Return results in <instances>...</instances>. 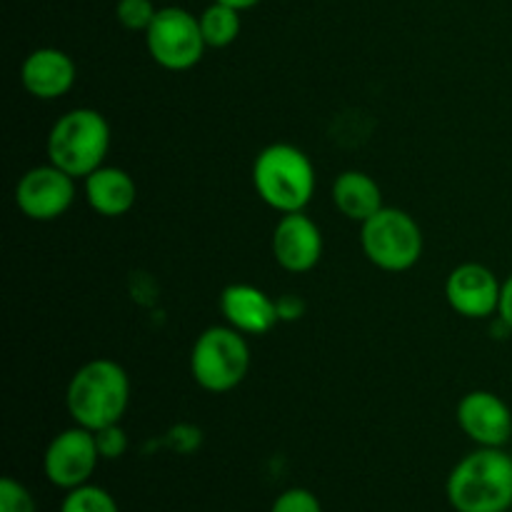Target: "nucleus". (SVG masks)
<instances>
[{
    "mask_svg": "<svg viewBox=\"0 0 512 512\" xmlns=\"http://www.w3.org/2000/svg\"><path fill=\"white\" fill-rule=\"evenodd\" d=\"M130 403V378L120 363L98 358L75 370L65 393V405L75 425L100 430L123 420Z\"/></svg>",
    "mask_w": 512,
    "mask_h": 512,
    "instance_id": "obj_1",
    "label": "nucleus"
},
{
    "mask_svg": "<svg viewBox=\"0 0 512 512\" xmlns=\"http://www.w3.org/2000/svg\"><path fill=\"white\" fill-rule=\"evenodd\" d=\"M448 503L455 512H508L512 508V455L478 448L448 475Z\"/></svg>",
    "mask_w": 512,
    "mask_h": 512,
    "instance_id": "obj_2",
    "label": "nucleus"
},
{
    "mask_svg": "<svg viewBox=\"0 0 512 512\" xmlns=\"http://www.w3.org/2000/svg\"><path fill=\"white\" fill-rule=\"evenodd\" d=\"M258 198L280 215L303 213L315 195V168L308 155L290 143H273L253 163Z\"/></svg>",
    "mask_w": 512,
    "mask_h": 512,
    "instance_id": "obj_3",
    "label": "nucleus"
},
{
    "mask_svg": "<svg viewBox=\"0 0 512 512\" xmlns=\"http://www.w3.org/2000/svg\"><path fill=\"white\" fill-rule=\"evenodd\" d=\"M110 150V125L93 108H75L60 115L48 133V160L73 175L88 178L103 168Z\"/></svg>",
    "mask_w": 512,
    "mask_h": 512,
    "instance_id": "obj_4",
    "label": "nucleus"
},
{
    "mask_svg": "<svg viewBox=\"0 0 512 512\" xmlns=\"http://www.w3.org/2000/svg\"><path fill=\"white\" fill-rule=\"evenodd\" d=\"M248 370V340L230 325H213L203 330L190 350V375L208 393H230L243 383Z\"/></svg>",
    "mask_w": 512,
    "mask_h": 512,
    "instance_id": "obj_5",
    "label": "nucleus"
},
{
    "mask_svg": "<svg viewBox=\"0 0 512 512\" xmlns=\"http://www.w3.org/2000/svg\"><path fill=\"white\" fill-rule=\"evenodd\" d=\"M360 245L375 268L405 273L423 258L425 238L413 215L400 208H383L360 225Z\"/></svg>",
    "mask_w": 512,
    "mask_h": 512,
    "instance_id": "obj_6",
    "label": "nucleus"
},
{
    "mask_svg": "<svg viewBox=\"0 0 512 512\" xmlns=\"http://www.w3.org/2000/svg\"><path fill=\"white\" fill-rule=\"evenodd\" d=\"M145 45H148L150 58L160 68L175 70V73L195 68L208 48L200 30V18L178 5L158 10L153 25L145 33Z\"/></svg>",
    "mask_w": 512,
    "mask_h": 512,
    "instance_id": "obj_7",
    "label": "nucleus"
},
{
    "mask_svg": "<svg viewBox=\"0 0 512 512\" xmlns=\"http://www.w3.org/2000/svg\"><path fill=\"white\" fill-rule=\"evenodd\" d=\"M75 200V178L48 160L20 175L15 185V205L25 218L50 223L63 218Z\"/></svg>",
    "mask_w": 512,
    "mask_h": 512,
    "instance_id": "obj_8",
    "label": "nucleus"
},
{
    "mask_svg": "<svg viewBox=\"0 0 512 512\" xmlns=\"http://www.w3.org/2000/svg\"><path fill=\"white\" fill-rule=\"evenodd\" d=\"M98 443H95L93 430H85L80 425L63 430L50 440L43 458L45 478L50 485L60 490H73L88 483L98 468Z\"/></svg>",
    "mask_w": 512,
    "mask_h": 512,
    "instance_id": "obj_9",
    "label": "nucleus"
},
{
    "mask_svg": "<svg viewBox=\"0 0 512 512\" xmlns=\"http://www.w3.org/2000/svg\"><path fill=\"white\" fill-rule=\"evenodd\" d=\"M503 283L480 263H463L450 270L445 280V298L450 308L468 320L490 318L500 310Z\"/></svg>",
    "mask_w": 512,
    "mask_h": 512,
    "instance_id": "obj_10",
    "label": "nucleus"
},
{
    "mask_svg": "<svg viewBox=\"0 0 512 512\" xmlns=\"http://www.w3.org/2000/svg\"><path fill=\"white\" fill-rule=\"evenodd\" d=\"M458 425L480 448H503L512 438V410L500 395L473 390L458 403Z\"/></svg>",
    "mask_w": 512,
    "mask_h": 512,
    "instance_id": "obj_11",
    "label": "nucleus"
},
{
    "mask_svg": "<svg viewBox=\"0 0 512 512\" xmlns=\"http://www.w3.org/2000/svg\"><path fill=\"white\" fill-rule=\"evenodd\" d=\"M273 258L288 273H310L323 258V233L305 213H288L273 230Z\"/></svg>",
    "mask_w": 512,
    "mask_h": 512,
    "instance_id": "obj_12",
    "label": "nucleus"
},
{
    "mask_svg": "<svg viewBox=\"0 0 512 512\" xmlns=\"http://www.w3.org/2000/svg\"><path fill=\"white\" fill-rule=\"evenodd\" d=\"M220 313L225 323L243 335H265L280 323L278 305L265 290L250 283H233L220 293Z\"/></svg>",
    "mask_w": 512,
    "mask_h": 512,
    "instance_id": "obj_13",
    "label": "nucleus"
},
{
    "mask_svg": "<svg viewBox=\"0 0 512 512\" xmlns=\"http://www.w3.org/2000/svg\"><path fill=\"white\" fill-rule=\"evenodd\" d=\"M78 70L73 58L58 48H38L20 65V83L33 98L58 100L75 85Z\"/></svg>",
    "mask_w": 512,
    "mask_h": 512,
    "instance_id": "obj_14",
    "label": "nucleus"
},
{
    "mask_svg": "<svg viewBox=\"0 0 512 512\" xmlns=\"http://www.w3.org/2000/svg\"><path fill=\"white\" fill-rule=\"evenodd\" d=\"M85 183V200L90 208L103 218H120L130 213L138 200V188L128 170L103 165L95 173H90Z\"/></svg>",
    "mask_w": 512,
    "mask_h": 512,
    "instance_id": "obj_15",
    "label": "nucleus"
},
{
    "mask_svg": "<svg viewBox=\"0 0 512 512\" xmlns=\"http://www.w3.org/2000/svg\"><path fill=\"white\" fill-rule=\"evenodd\" d=\"M333 203L353 223L363 225L365 220L373 218L378 210H383V190L373 175L363 170H345L333 180Z\"/></svg>",
    "mask_w": 512,
    "mask_h": 512,
    "instance_id": "obj_16",
    "label": "nucleus"
},
{
    "mask_svg": "<svg viewBox=\"0 0 512 512\" xmlns=\"http://www.w3.org/2000/svg\"><path fill=\"white\" fill-rule=\"evenodd\" d=\"M200 30L208 48H228L240 35V10L213 0L200 15Z\"/></svg>",
    "mask_w": 512,
    "mask_h": 512,
    "instance_id": "obj_17",
    "label": "nucleus"
},
{
    "mask_svg": "<svg viewBox=\"0 0 512 512\" xmlns=\"http://www.w3.org/2000/svg\"><path fill=\"white\" fill-rule=\"evenodd\" d=\"M60 512H120L118 503L108 490L98 485H80V488L68 490Z\"/></svg>",
    "mask_w": 512,
    "mask_h": 512,
    "instance_id": "obj_18",
    "label": "nucleus"
},
{
    "mask_svg": "<svg viewBox=\"0 0 512 512\" xmlns=\"http://www.w3.org/2000/svg\"><path fill=\"white\" fill-rule=\"evenodd\" d=\"M155 15H158V8L153 5V0H118V5H115L118 23L133 33H148Z\"/></svg>",
    "mask_w": 512,
    "mask_h": 512,
    "instance_id": "obj_19",
    "label": "nucleus"
},
{
    "mask_svg": "<svg viewBox=\"0 0 512 512\" xmlns=\"http://www.w3.org/2000/svg\"><path fill=\"white\" fill-rule=\"evenodd\" d=\"M0 512H35L30 490L15 478L0 480Z\"/></svg>",
    "mask_w": 512,
    "mask_h": 512,
    "instance_id": "obj_20",
    "label": "nucleus"
},
{
    "mask_svg": "<svg viewBox=\"0 0 512 512\" xmlns=\"http://www.w3.org/2000/svg\"><path fill=\"white\" fill-rule=\"evenodd\" d=\"M270 512H323V505L310 490L290 488L275 498Z\"/></svg>",
    "mask_w": 512,
    "mask_h": 512,
    "instance_id": "obj_21",
    "label": "nucleus"
},
{
    "mask_svg": "<svg viewBox=\"0 0 512 512\" xmlns=\"http://www.w3.org/2000/svg\"><path fill=\"white\" fill-rule=\"evenodd\" d=\"M95 443H98V453L103 460H118L123 458L128 450V435L120 428V423L108 425V428L95 430Z\"/></svg>",
    "mask_w": 512,
    "mask_h": 512,
    "instance_id": "obj_22",
    "label": "nucleus"
},
{
    "mask_svg": "<svg viewBox=\"0 0 512 512\" xmlns=\"http://www.w3.org/2000/svg\"><path fill=\"white\" fill-rule=\"evenodd\" d=\"M275 305H278L280 323H295V320H300L305 315V303L298 295H280L275 300Z\"/></svg>",
    "mask_w": 512,
    "mask_h": 512,
    "instance_id": "obj_23",
    "label": "nucleus"
},
{
    "mask_svg": "<svg viewBox=\"0 0 512 512\" xmlns=\"http://www.w3.org/2000/svg\"><path fill=\"white\" fill-rule=\"evenodd\" d=\"M500 320L505 323V328L512 330V275L503 283V295H500Z\"/></svg>",
    "mask_w": 512,
    "mask_h": 512,
    "instance_id": "obj_24",
    "label": "nucleus"
},
{
    "mask_svg": "<svg viewBox=\"0 0 512 512\" xmlns=\"http://www.w3.org/2000/svg\"><path fill=\"white\" fill-rule=\"evenodd\" d=\"M215 3H225V5H230V8H235V10H240V13H243V10L255 8L260 0H215Z\"/></svg>",
    "mask_w": 512,
    "mask_h": 512,
    "instance_id": "obj_25",
    "label": "nucleus"
},
{
    "mask_svg": "<svg viewBox=\"0 0 512 512\" xmlns=\"http://www.w3.org/2000/svg\"><path fill=\"white\" fill-rule=\"evenodd\" d=\"M510 455H512V450H510Z\"/></svg>",
    "mask_w": 512,
    "mask_h": 512,
    "instance_id": "obj_26",
    "label": "nucleus"
}]
</instances>
